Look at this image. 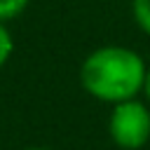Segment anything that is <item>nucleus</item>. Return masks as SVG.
Listing matches in <instances>:
<instances>
[{"label":"nucleus","mask_w":150,"mask_h":150,"mask_svg":"<svg viewBox=\"0 0 150 150\" xmlns=\"http://www.w3.org/2000/svg\"><path fill=\"white\" fill-rule=\"evenodd\" d=\"M108 134L122 150H141L150 141V108L141 98L115 103L108 117Z\"/></svg>","instance_id":"obj_2"},{"label":"nucleus","mask_w":150,"mask_h":150,"mask_svg":"<svg viewBox=\"0 0 150 150\" xmlns=\"http://www.w3.org/2000/svg\"><path fill=\"white\" fill-rule=\"evenodd\" d=\"M148 63L124 45H103L89 52L80 66V84L101 103H122L143 94Z\"/></svg>","instance_id":"obj_1"},{"label":"nucleus","mask_w":150,"mask_h":150,"mask_svg":"<svg viewBox=\"0 0 150 150\" xmlns=\"http://www.w3.org/2000/svg\"><path fill=\"white\" fill-rule=\"evenodd\" d=\"M143 96H145V101L150 103V66H148V73H145V82H143Z\"/></svg>","instance_id":"obj_6"},{"label":"nucleus","mask_w":150,"mask_h":150,"mask_svg":"<svg viewBox=\"0 0 150 150\" xmlns=\"http://www.w3.org/2000/svg\"><path fill=\"white\" fill-rule=\"evenodd\" d=\"M30 0H0V23H12L28 9Z\"/></svg>","instance_id":"obj_4"},{"label":"nucleus","mask_w":150,"mask_h":150,"mask_svg":"<svg viewBox=\"0 0 150 150\" xmlns=\"http://www.w3.org/2000/svg\"><path fill=\"white\" fill-rule=\"evenodd\" d=\"M12 54H14V38L7 23H0V68L12 59Z\"/></svg>","instance_id":"obj_5"},{"label":"nucleus","mask_w":150,"mask_h":150,"mask_svg":"<svg viewBox=\"0 0 150 150\" xmlns=\"http://www.w3.org/2000/svg\"><path fill=\"white\" fill-rule=\"evenodd\" d=\"M23 150H49V148H42V145H30V148H23Z\"/></svg>","instance_id":"obj_7"},{"label":"nucleus","mask_w":150,"mask_h":150,"mask_svg":"<svg viewBox=\"0 0 150 150\" xmlns=\"http://www.w3.org/2000/svg\"><path fill=\"white\" fill-rule=\"evenodd\" d=\"M131 19L138 30L150 38V0H131Z\"/></svg>","instance_id":"obj_3"}]
</instances>
